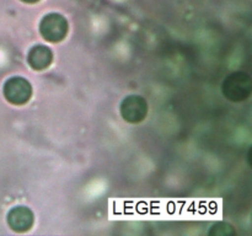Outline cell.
Segmentation results:
<instances>
[{"mask_svg":"<svg viewBox=\"0 0 252 236\" xmlns=\"http://www.w3.org/2000/svg\"><path fill=\"white\" fill-rule=\"evenodd\" d=\"M2 92L7 102L15 106H22L32 97V85L22 76H12L5 81Z\"/></svg>","mask_w":252,"mask_h":236,"instance_id":"3","label":"cell"},{"mask_svg":"<svg viewBox=\"0 0 252 236\" xmlns=\"http://www.w3.org/2000/svg\"><path fill=\"white\" fill-rule=\"evenodd\" d=\"M69 31V25L65 17L58 12H51L43 16L39 22V33L51 43H59L65 39Z\"/></svg>","mask_w":252,"mask_h":236,"instance_id":"2","label":"cell"},{"mask_svg":"<svg viewBox=\"0 0 252 236\" xmlns=\"http://www.w3.org/2000/svg\"><path fill=\"white\" fill-rule=\"evenodd\" d=\"M6 220L11 230L16 233H26L33 226L34 215L33 211L27 206H17L10 209Z\"/></svg>","mask_w":252,"mask_h":236,"instance_id":"5","label":"cell"},{"mask_svg":"<svg viewBox=\"0 0 252 236\" xmlns=\"http://www.w3.org/2000/svg\"><path fill=\"white\" fill-rule=\"evenodd\" d=\"M21 1L26 2V4H36V2H38L39 0H21Z\"/></svg>","mask_w":252,"mask_h":236,"instance_id":"8","label":"cell"},{"mask_svg":"<svg viewBox=\"0 0 252 236\" xmlns=\"http://www.w3.org/2000/svg\"><path fill=\"white\" fill-rule=\"evenodd\" d=\"M221 92L226 100L233 102L246 101L252 93L251 76L245 71H234L224 79Z\"/></svg>","mask_w":252,"mask_h":236,"instance_id":"1","label":"cell"},{"mask_svg":"<svg viewBox=\"0 0 252 236\" xmlns=\"http://www.w3.org/2000/svg\"><path fill=\"white\" fill-rule=\"evenodd\" d=\"M121 116L123 119L132 124L143 122L148 115V102L143 96L129 95L121 102Z\"/></svg>","mask_w":252,"mask_h":236,"instance_id":"4","label":"cell"},{"mask_svg":"<svg viewBox=\"0 0 252 236\" xmlns=\"http://www.w3.org/2000/svg\"><path fill=\"white\" fill-rule=\"evenodd\" d=\"M53 61V52L42 44L33 46L27 53V63L33 70L42 71L48 68Z\"/></svg>","mask_w":252,"mask_h":236,"instance_id":"6","label":"cell"},{"mask_svg":"<svg viewBox=\"0 0 252 236\" xmlns=\"http://www.w3.org/2000/svg\"><path fill=\"white\" fill-rule=\"evenodd\" d=\"M208 234L211 236H231L235 234V229L230 224L219 221V223H216L212 226Z\"/></svg>","mask_w":252,"mask_h":236,"instance_id":"7","label":"cell"}]
</instances>
